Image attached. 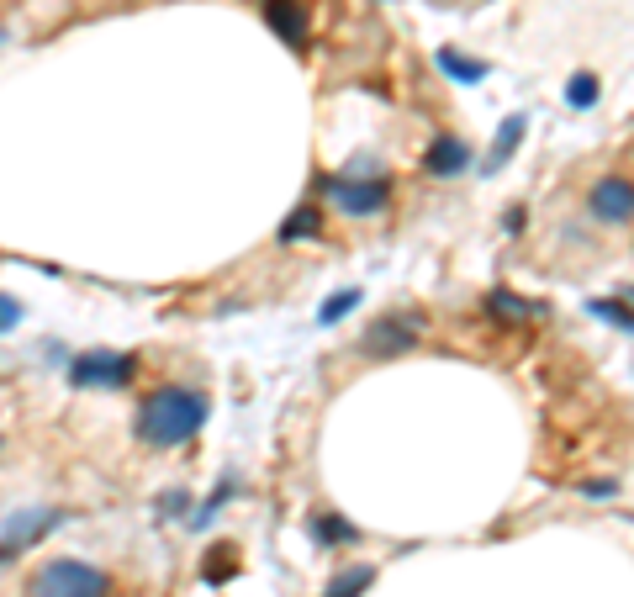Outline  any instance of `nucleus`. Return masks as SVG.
<instances>
[{
  "label": "nucleus",
  "instance_id": "f257e3e1",
  "mask_svg": "<svg viewBox=\"0 0 634 597\" xmlns=\"http://www.w3.org/2000/svg\"><path fill=\"white\" fill-rule=\"evenodd\" d=\"M212 418V397L201 386H159L138 407V439L154 450H180L191 444Z\"/></svg>",
  "mask_w": 634,
  "mask_h": 597
},
{
  "label": "nucleus",
  "instance_id": "f03ea898",
  "mask_svg": "<svg viewBox=\"0 0 634 597\" xmlns=\"http://www.w3.org/2000/svg\"><path fill=\"white\" fill-rule=\"evenodd\" d=\"M27 597H111V576L90 561L53 555L27 576Z\"/></svg>",
  "mask_w": 634,
  "mask_h": 597
},
{
  "label": "nucleus",
  "instance_id": "7ed1b4c3",
  "mask_svg": "<svg viewBox=\"0 0 634 597\" xmlns=\"http://www.w3.org/2000/svg\"><path fill=\"white\" fill-rule=\"evenodd\" d=\"M133 376H138V360L133 354H117V349H85L69 360L74 391H122V386H133Z\"/></svg>",
  "mask_w": 634,
  "mask_h": 597
},
{
  "label": "nucleus",
  "instance_id": "20e7f679",
  "mask_svg": "<svg viewBox=\"0 0 634 597\" xmlns=\"http://www.w3.org/2000/svg\"><path fill=\"white\" fill-rule=\"evenodd\" d=\"M323 191L339 201L344 217H376L391 207V180L386 175H323Z\"/></svg>",
  "mask_w": 634,
  "mask_h": 597
},
{
  "label": "nucleus",
  "instance_id": "39448f33",
  "mask_svg": "<svg viewBox=\"0 0 634 597\" xmlns=\"http://www.w3.org/2000/svg\"><path fill=\"white\" fill-rule=\"evenodd\" d=\"M360 349L370 354V360H397V354L418 349V317H402V312L370 317L365 333H360Z\"/></svg>",
  "mask_w": 634,
  "mask_h": 597
},
{
  "label": "nucleus",
  "instance_id": "423d86ee",
  "mask_svg": "<svg viewBox=\"0 0 634 597\" xmlns=\"http://www.w3.org/2000/svg\"><path fill=\"white\" fill-rule=\"evenodd\" d=\"M587 217L603 228H629L634 222V180L629 175H603L587 191Z\"/></svg>",
  "mask_w": 634,
  "mask_h": 597
},
{
  "label": "nucleus",
  "instance_id": "0eeeda50",
  "mask_svg": "<svg viewBox=\"0 0 634 597\" xmlns=\"http://www.w3.org/2000/svg\"><path fill=\"white\" fill-rule=\"evenodd\" d=\"M69 513H59V508H32V513H16L6 529H0V566H11L22 550H32L37 539H43L48 529H59Z\"/></svg>",
  "mask_w": 634,
  "mask_h": 597
},
{
  "label": "nucleus",
  "instance_id": "6e6552de",
  "mask_svg": "<svg viewBox=\"0 0 634 597\" xmlns=\"http://www.w3.org/2000/svg\"><path fill=\"white\" fill-rule=\"evenodd\" d=\"M265 22L275 27L286 48L307 53V37H312V6L307 0H265Z\"/></svg>",
  "mask_w": 634,
  "mask_h": 597
},
{
  "label": "nucleus",
  "instance_id": "1a4fd4ad",
  "mask_svg": "<svg viewBox=\"0 0 634 597\" xmlns=\"http://www.w3.org/2000/svg\"><path fill=\"white\" fill-rule=\"evenodd\" d=\"M471 143H465L460 133H439L434 143L423 148V175H434V180H455L471 170Z\"/></svg>",
  "mask_w": 634,
  "mask_h": 597
},
{
  "label": "nucleus",
  "instance_id": "9d476101",
  "mask_svg": "<svg viewBox=\"0 0 634 597\" xmlns=\"http://www.w3.org/2000/svg\"><path fill=\"white\" fill-rule=\"evenodd\" d=\"M524 133H529V117L524 111H513V117H502V127H497V143H492V154H487V175L492 170H502L513 154H518V143H524Z\"/></svg>",
  "mask_w": 634,
  "mask_h": 597
},
{
  "label": "nucleus",
  "instance_id": "9b49d317",
  "mask_svg": "<svg viewBox=\"0 0 634 597\" xmlns=\"http://www.w3.org/2000/svg\"><path fill=\"white\" fill-rule=\"evenodd\" d=\"M370 587H376V566H370V561H354V566H344V571L328 576L323 597H365Z\"/></svg>",
  "mask_w": 634,
  "mask_h": 597
},
{
  "label": "nucleus",
  "instance_id": "f8f14e48",
  "mask_svg": "<svg viewBox=\"0 0 634 597\" xmlns=\"http://www.w3.org/2000/svg\"><path fill=\"white\" fill-rule=\"evenodd\" d=\"M434 64H439V74H450L455 85H481L492 74V64H481V59H465L460 48H439L434 53Z\"/></svg>",
  "mask_w": 634,
  "mask_h": 597
},
{
  "label": "nucleus",
  "instance_id": "ddd939ff",
  "mask_svg": "<svg viewBox=\"0 0 634 597\" xmlns=\"http://www.w3.org/2000/svg\"><path fill=\"white\" fill-rule=\"evenodd\" d=\"M312 539L317 545H360V529H354L349 518H339V513H317L312 518Z\"/></svg>",
  "mask_w": 634,
  "mask_h": 597
},
{
  "label": "nucleus",
  "instance_id": "4468645a",
  "mask_svg": "<svg viewBox=\"0 0 634 597\" xmlns=\"http://www.w3.org/2000/svg\"><path fill=\"white\" fill-rule=\"evenodd\" d=\"M323 233V212L312 207V201H302L286 222H281V244H302V238H317Z\"/></svg>",
  "mask_w": 634,
  "mask_h": 597
},
{
  "label": "nucleus",
  "instance_id": "2eb2a0df",
  "mask_svg": "<svg viewBox=\"0 0 634 597\" xmlns=\"http://www.w3.org/2000/svg\"><path fill=\"white\" fill-rule=\"evenodd\" d=\"M360 302H365V291H360V286H344V291H333L328 302L317 307V328H333V323H344V317H349L354 307H360Z\"/></svg>",
  "mask_w": 634,
  "mask_h": 597
},
{
  "label": "nucleus",
  "instance_id": "dca6fc26",
  "mask_svg": "<svg viewBox=\"0 0 634 597\" xmlns=\"http://www.w3.org/2000/svg\"><path fill=\"white\" fill-rule=\"evenodd\" d=\"M598 74L592 69H582V74H571V85H566V106H576V111H592L598 106Z\"/></svg>",
  "mask_w": 634,
  "mask_h": 597
},
{
  "label": "nucleus",
  "instance_id": "f3484780",
  "mask_svg": "<svg viewBox=\"0 0 634 597\" xmlns=\"http://www.w3.org/2000/svg\"><path fill=\"white\" fill-rule=\"evenodd\" d=\"M592 317H603V323H613V328H624V333H634V312L629 307H619L613 296H592Z\"/></svg>",
  "mask_w": 634,
  "mask_h": 597
},
{
  "label": "nucleus",
  "instance_id": "a211bd4d",
  "mask_svg": "<svg viewBox=\"0 0 634 597\" xmlns=\"http://www.w3.org/2000/svg\"><path fill=\"white\" fill-rule=\"evenodd\" d=\"M487 307H492V312H502V317H529V312H539L534 302H524V296H513V291H502V286L487 296Z\"/></svg>",
  "mask_w": 634,
  "mask_h": 597
},
{
  "label": "nucleus",
  "instance_id": "6ab92c4d",
  "mask_svg": "<svg viewBox=\"0 0 634 597\" xmlns=\"http://www.w3.org/2000/svg\"><path fill=\"white\" fill-rule=\"evenodd\" d=\"M233 571H238V550L233 545H217L212 561H207V582H228Z\"/></svg>",
  "mask_w": 634,
  "mask_h": 597
},
{
  "label": "nucleus",
  "instance_id": "aec40b11",
  "mask_svg": "<svg viewBox=\"0 0 634 597\" xmlns=\"http://www.w3.org/2000/svg\"><path fill=\"white\" fill-rule=\"evenodd\" d=\"M233 492H238V487H233V481H222V487H217V492H212V497H207V502H201V513H196V518H191V524H196V529H207V524H212V518H217V513H222V502H228V497H233Z\"/></svg>",
  "mask_w": 634,
  "mask_h": 597
},
{
  "label": "nucleus",
  "instance_id": "412c9836",
  "mask_svg": "<svg viewBox=\"0 0 634 597\" xmlns=\"http://www.w3.org/2000/svg\"><path fill=\"white\" fill-rule=\"evenodd\" d=\"M582 497L608 502V497H619V481H582Z\"/></svg>",
  "mask_w": 634,
  "mask_h": 597
},
{
  "label": "nucleus",
  "instance_id": "4be33fe9",
  "mask_svg": "<svg viewBox=\"0 0 634 597\" xmlns=\"http://www.w3.org/2000/svg\"><path fill=\"white\" fill-rule=\"evenodd\" d=\"M16 317H22V307H16L11 296H0V333H6V328L16 323Z\"/></svg>",
  "mask_w": 634,
  "mask_h": 597
},
{
  "label": "nucleus",
  "instance_id": "5701e85b",
  "mask_svg": "<svg viewBox=\"0 0 634 597\" xmlns=\"http://www.w3.org/2000/svg\"><path fill=\"white\" fill-rule=\"evenodd\" d=\"M185 502H191V497H185V492H164V497H159V508H164V513H180V508H185Z\"/></svg>",
  "mask_w": 634,
  "mask_h": 597
},
{
  "label": "nucleus",
  "instance_id": "b1692460",
  "mask_svg": "<svg viewBox=\"0 0 634 597\" xmlns=\"http://www.w3.org/2000/svg\"><path fill=\"white\" fill-rule=\"evenodd\" d=\"M502 228H508V233L524 228V207H508V212H502Z\"/></svg>",
  "mask_w": 634,
  "mask_h": 597
}]
</instances>
